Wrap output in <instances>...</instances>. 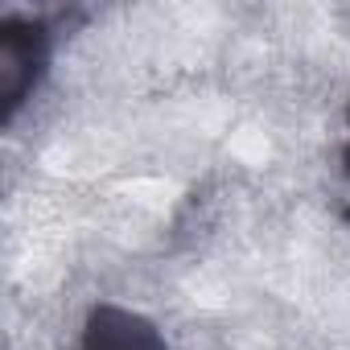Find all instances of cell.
Returning <instances> with one entry per match:
<instances>
[{
	"mask_svg": "<svg viewBox=\"0 0 350 350\" xmlns=\"http://www.w3.org/2000/svg\"><path fill=\"white\" fill-rule=\"evenodd\" d=\"M50 58V33L42 21L9 17L0 25V91H5V120L17 116L25 95L38 87Z\"/></svg>",
	"mask_w": 350,
	"mask_h": 350,
	"instance_id": "6da1fadb",
	"label": "cell"
},
{
	"mask_svg": "<svg viewBox=\"0 0 350 350\" xmlns=\"http://www.w3.org/2000/svg\"><path fill=\"white\" fill-rule=\"evenodd\" d=\"M83 350H165V338L157 334L148 317L116 309V305H99L87 317Z\"/></svg>",
	"mask_w": 350,
	"mask_h": 350,
	"instance_id": "7a4b0ae2",
	"label": "cell"
},
{
	"mask_svg": "<svg viewBox=\"0 0 350 350\" xmlns=\"http://www.w3.org/2000/svg\"><path fill=\"white\" fill-rule=\"evenodd\" d=\"M346 178H350V144H346Z\"/></svg>",
	"mask_w": 350,
	"mask_h": 350,
	"instance_id": "3957f363",
	"label": "cell"
}]
</instances>
